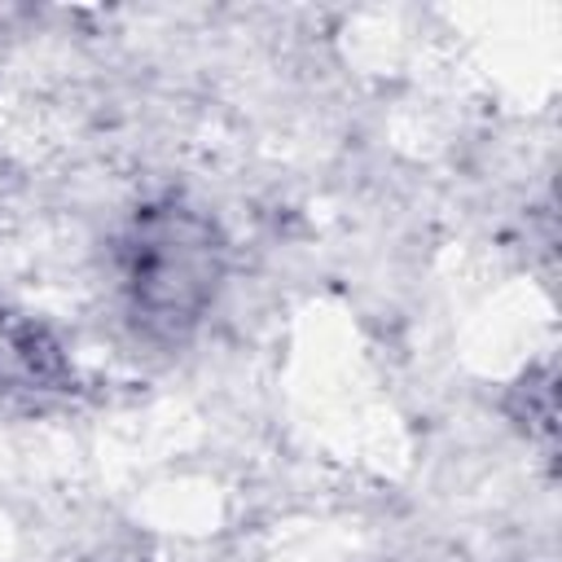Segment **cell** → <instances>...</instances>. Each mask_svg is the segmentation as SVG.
Wrapping results in <instances>:
<instances>
[{"instance_id": "1", "label": "cell", "mask_w": 562, "mask_h": 562, "mask_svg": "<svg viewBox=\"0 0 562 562\" xmlns=\"http://www.w3.org/2000/svg\"><path fill=\"white\" fill-rule=\"evenodd\" d=\"M123 299L149 342H184L211 312L224 281V237L189 202H149L119 241Z\"/></svg>"}, {"instance_id": "2", "label": "cell", "mask_w": 562, "mask_h": 562, "mask_svg": "<svg viewBox=\"0 0 562 562\" xmlns=\"http://www.w3.org/2000/svg\"><path fill=\"white\" fill-rule=\"evenodd\" d=\"M75 373L61 342L22 312H0V391L18 400H44L70 391Z\"/></svg>"}, {"instance_id": "3", "label": "cell", "mask_w": 562, "mask_h": 562, "mask_svg": "<svg viewBox=\"0 0 562 562\" xmlns=\"http://www.w3.org/2000/svg\"><path fill=\"white\" fill-rule=\"evenodd\" d=\"M509 413L514 422L540 439V443H553V426H558V391H553V364L544 369H527V378L514 386L509 395Z\"/></svg>"}]
</instances>
